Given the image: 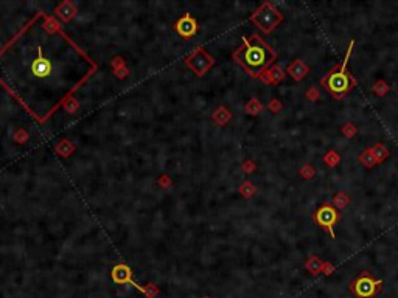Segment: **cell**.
<instances>
[{
    "label": "cell",
    "instance_id": "cell-1",
    "mask_svg": "<svg viewBox=\"0 0 398 298\" xmlns=\"http://www.w3.org/2000/svg\"><path fill=\"white\" fill-rule=\"evenodd\" d=\"M237 58L241 65H244L254 77H257L276 61L277 53L258 36H250L244 41V47L238 51Z\"/></svg>",
    "mask_w": 398,
    "mask_h": 298
},
{
    "label": "cell",
    "instance_id": "cell-2",
    "mask_svg": "<svg viewBox=\"0 0 398 298\" xmlns=\"http://www.w3.org/2000/svg\"><path fill=\"white\" fill-rule=\"evenodd\" d=\"M352 48H353V42H350L349 50L346 53V58L336 64L335 67H331L320 80V86L333 95L335 98H342L344 95H347L355 86H356V80L353 78V74L347 70V64L352 54Z\"/></svg>",
    "mask_w": 398,
    "mask_h": 298
},
{
    "label": "cell",
    "instance_id": "cell-3",
    "mask_svg": "<svg viewBox=\"0 0 398 298\" xmlns=\"http://www.w3.org/2000/svg\"><path fill=\"white\" fill-rule=\"evenodd\" d=\"M252 21L264 31L269 33L273 31L282 21H283V14L271 4H264L263 7H260L257 10V13L254 14Z\"/></svg>",
    "mask_w": 398,
    "mask_h": 298
},
{
    "label": "cell",
    "instance_id": "cell-4",
    "mask_svg": "<svg viewBox=\"0 0 398 298\" xmlns=\"http://www.w3.org/2000/svg\"><path fill=\"white\" fill-rule=\"evenodd\" d=\"M313 219H314V222L317 224L320 229H323V230H327L330 233L331 238H333V239L336 238L335 226L341 219V214H339L338 208H335L333 205H330V203H323V205H320L314 211Z\"/></svg>",
    "mask_w": 398,
    "mask_h": 298
},
{
    "label": "cell",
    "instance_id": "cell-5",
    "mask_svg": "<svg viewBox=\"0 0 398 298\" xmlns=\"http://www.w3.org/2000/svg\"><path fill=\"white\" fill-rule=\"evenodd\" d=\"M379 283L375 281L367 272H364L353 284V289L356 290V293L361 296V298H370L375 295L376 289H378Z\"/></svg>",
    "mask_w": 398,
    "mask_h": 298
},
{
    "label": "cell",
    "instance_id": "cell-6",
    "mask_svg": "<svg viewBox=\"0 0 398 298\" xmlns=\"http://www.w3.org/2000/svg\"><path fill=\"white\" fill-rule=\"evenodd\" d=\"M308 65L302 61V59H296L293 61V64L288 67V73L291 74V78L296 81H302L306 74H308Z\"/></svg>",
    "mask_w": 398,
    "mask_h": 298
},
{
    "label": "cell",
    "instance_id": "cell-7",
    "mask_svg": "<svg viewBox=\"0 0 398 298\" xmlns=\"http://www.w3.org/2000/svg\"><path fill=\"white\" fill-rule=\"evenodd\" d=\"M372 149V153H373V157H375V160H376V163H383L386 159H387V156H389V149L384 146V144H381V143H376L373 147H370Z\"/></svg>",
    "mask_w": 398,
    "mask_h": 298
},
{
    "label": "cell",
    "instance_id": "cell-8",
    "mask_svg": "<svg viewBox=\"0 0 398 298\" xmlns=\"http://www.w3.org/2000/svg\"><path fill=\"white\" fill-rule=\"evenodd\" d=\"M359 160H361L367 168H372V166L376 163V160H375V157H373V153H372V149H367V151H364V153L359 156Z\"/></svg>",
    "mask_w": 398,
    "mask_h": 298
},
{
    "label": "cell",
    "instance_id": "cell-9",
    "mask_svg": "<svg viewBox=\"0 0 398 298\" xmlns=\"http://www.w3.org/2000/svg\"><path fill=\"white\" fill-rule=\"evenodd\" d=\"M333 200H335V203H336V207H339V208H344L349 202H350V199L346 196V194H342V193H339V194H336L335 197H333Z\"/></svg>",
    "mask_w": 398,
    "mask_h": 298
}]
</instances>
